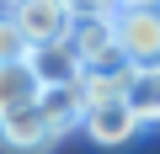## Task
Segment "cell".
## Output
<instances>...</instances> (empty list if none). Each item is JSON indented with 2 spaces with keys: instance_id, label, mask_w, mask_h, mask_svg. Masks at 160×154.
Instances as JSON below:
<instances>
[{
  "instance_id": "5b68a950",
  "label": "cell",
  "mask_w": 160,
  "mask_h": 154,
  "mask_svg": "<svg viewBox=\"0 0 160 154\" xmlns=\"http://www.w3.org/2000/svg\"><path fill=\"white\" fill-rule=\"evenodd\" d=\"M27 64H32V74H38V85H43V91H75V85H80V74H86L69 43H43V48L27 53Z\"/></svg>"
},
{
  "instance_id": "6da1fadb",
  "label": "cell",
  "mask_w": 160,
  "mask_h": 154,
  "mask_svg": "<svg viewBox=\"0 0 160 154\" xmlns=\"http://www.w3.org/2000/svg\"><path fill=\"white\" fill-rule=\"evenodd\" d=\"M80 117H86V101H80V85L75 91H43V101L0 117V149L11 154H43L53 149Z\"/></svg>"
},
{
  "instance_id": "277c9868",
  "label": "cell",
  "mask_w": 160,
  "mask_h": 154,
  "mask_svg": "<svg viewBox=\"0 0 160 154\" xmlns=\"http://www.w3.org/2000/svg\"><path fill=\"white\" fill-rule=\"evenodd\" d=\"M86 133L96 138V143H107V149H118V143H128L144 122L133 117V106H128V96H112V101H96V106H86Z\"/></svg>"
},
{
  "instance_id": "9c48e42d",
  "label": "cell",
  "mask_w": 160,
  "mask_h": 154,
  "mask_svg": "<svg viewBox=\"0 0 160 154\" xmlns=\"http://www.w3.org/2000/svg\"><path fill=\"white\" fill-rule=\"evenodd\" d=\"M69 11L75 16H112L118 6H112V0H69Z\"/></svg>"
},
{
  "instance_id": "3957f363",
  "label": "cell",
  "mask_w": 160,
  "mask_h": 154,
  "mask_svg": "<svg viewBox=\"0 0 160 154\" xmlns=\"http://www.w3.org/2000/svg\"><path fill=\"white\" fill-rule=\"evenodd\" d=\"M6 11L16 16V27L27 32L32 48H43V43H64V37H69V21H75L69 0H11Z\"/></svg>"
},
{
  "instance_id": "30bf717a",
  "label": "cell",
  "mask_w": 160,
  "mask_h": 154,
  "mask_svg": "<svg viewBox=\"0 0 160 154\" xmlns=\"http://www.w3.org/2000/svg\"><path fill=\"white\" fill-rule=\"evenodd\" d=\"M112 6H118V11H123V6H144V0H112Z\"/></svg>"
},
{
  "instance_id": "52a82bcc",
  "label": "cell",
  "mask_w": 160,
  "mask_h": 154,
  "mask_svg": "<svg viewBox=\"0 0 160 154\" xmlns=\"http://www.w3.org/2000/svg\"><path fill=\"white\" fill-rule=\"evenodd\" d=\"M128 106L139 122H160V69H133L128 80Z\"/></svg>"
},
{
  "instance_id": "8fae6325",
  "label": "cell",
  "mask_w": 160,
  "mask_h": 154,
  "mask_svg": "<svg viewBox=\"0 0 160 154\" xmlns=\"http://www.w3.org/2000/svg\"><path fill=\"white\" fill-rule=\"evenodd\" d=\"M144 6H160V0H144Z\"/></svg>"
},
{
  "instance_id": "7a4b0ae2",
  "label": "cell",
  "mask_w": 160,
  "mask_h": 154,
  "mask_svg": "<svg viewBox=\"0 0 160 154\" xmlns=\"http://www.w3.org/2000/svg\"><path fill=\"white\" fill-rule=\"evenodd\" d=\"M118 48L133 69H160V6H123L112 11Z\"/></svg>"
},
{
  "instance_id": "ba28073f",
  "label": "cell",
  "mask_w": 160,
  "mask_h": 154,
  "mask_svg": "<svg viewBox=\"0 0 160 154\" xmlns=\"http://www.w3.org/2000/svg\"><path fill=\"white\" fill-rule=\"evenodd\" d=\"M27 53H32L27 32L16 27V16H11V11H0V64H22Z\"/></svg>"
},
{
  "instance_id": "8992f818",
  "label": "cell",
  "mask_w": 160,
  "mask_h": 154,
  "mask_svg": "<svg viewBox=\"0 0 160 154\" xmlns=\"http://www.w3.org/2000/svg\"><path fill=\"white\" fill-rule=\"evenodd\" d=\"M32 101H43V85H38L32 64L27 58L22 64H0V117H11V112H22Z\"/></svg>"
}]
</instances>
